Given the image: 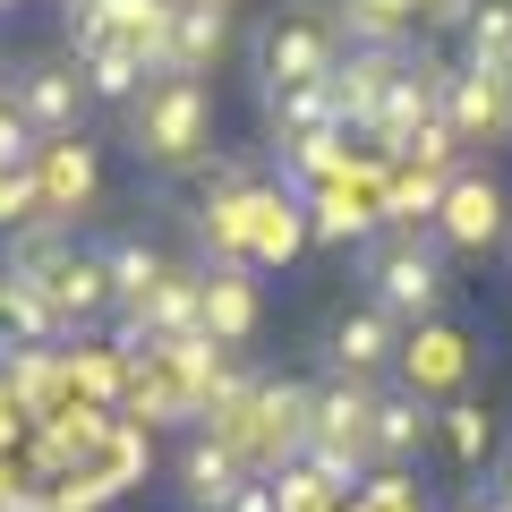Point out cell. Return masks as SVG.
<instances>
[{"label":"cell","instance_id":"cell-10","mask_svg":"<svg viewBox=\"0 0 512 512\" xmlns=\"http://www.w3.org/2000/svg\"><path fill=\"white\" fill-rule=\"evenodd\" d=\"M461 69L470 77H512V0H478L470 26H461Z\"/></svg>","mask_w":512,"mask_h":512},{"label":"cell","instance_id":"cell-3","mask_svg":"<svg viewBox=\"0 0 512 512\" xmlns=\"http://www.w3.org/2000/svg\"><path fill=\"white\" fill-rule=\"evenodd\" d=\"M9 94H18V120L35 128V137H77V120H86V77H77V60H18L9 69Z\"/></svg>","mask_w":512,"mask_h":512},{"label":"cell","instance_id":"cell-19","mask_svg":"<svg viewBox=\"0 0 512 512\" xmlns=\"http://www.w3.org/2000/svg\"><path fill=\"white\" fill-rule=\"evenodd\" d=\"M274 111H282V128H291V137L342 128V120H333V86H291V94H274Z\"/></svg>","mask_w":512,"mask_h":512},{"label":"cell","instance_id":"cell-15","mask_svg":"<svg viewBox=\"0 0 512 512\" xmlns=\"http://www.w3.org/2000/svg\"><path fill=\"white\" fill-rule=\"evenodd\" d=\"M248 325H256V299H248V282H239V274H214V282H205V342H248Z\"/></svg>","mask_w":512,"mask_h":512},{"label":"cell","instance_id":"cell-23","mask_svg":"<svg viewBox=\"0 0 512 512\" xmlns=\"http://www.w3.org/2000/svg\"><path fill=\"white\" fill-rule=\"evenodd\" d=\"M410 9H419L427 26H470V9H478V0H410Z\"/></svg>","mask_w":512,"mask_h":512},{"label":"cell","instance_id":"cell-2","mask_svg":"<svg viewBox=\"0 0 512 512\" xmlns=\"http://www.w3.org/2000/svg\"><path fill=\"white\" fill-rule=\"evenodd\" d=\"M367 282H376V299H367V308H384L393 325H402V316H410V325H427V316L444 308V265H436V248H427V239H410V231L376 256V274H367Z\"/></svg>","mask_w":512,"mask_h":512},{"label":"cell","instance_id":"cell-26","mask_svg":"<svg viewBox=\"0 0 512 512\" xmlns=\"http://www.w3.org/2000/svg\"><path fill=\"white\" fill-rule=\"evenodd\" d=\"M214 9H231V0H214Z\"/></svg>","mask_w":512,"mask_h":512},{"label":"cell","instance_id":"cell-25","mask_svg":"<svg viewBox=\"0 0 512 512\" xmlns=\"http://www.w3.org/2000/svg\"><path fill=\"white\" fill-rule=\"evenodd\" d=\"M504 111H512V77H504Z\"/></svg>","mask_w":512,"mask_h":512},{"label":"cell","instance_id":"cell-17","mask_svg":"<svg viewBox=\"0 0 512 512\" xmlns=\"http://www.w3.org/2000/svg\"><path fill=\"white\" fill-rule=\"evenodd\" d=\"M52 197H69V205L94 197V146H77V137L52 146V163H43V214H52Z\"/></svg>","mask_w":512,"mask_h":512},{"label":"cell","instance_id":"cell-20","mask_svg":"<svg viewBox=\"0 0 512 512\" xmlns=\"http://www.w3.org/2000/svg\"><path fill=\"white\" fill-rule=\"evenodd\" d=\"M35 214H43V180L26 163H9V171H0V231H26Z\"/></svg>","mask_w":512,"mask_h":512},{"label":"cell","instance_id":"cell-22","mask_svg":"<svg viewBox=\"0 0 512 512\" xmlns=\"http://www.w3.org/2000/svg\"><path fill=\"white\" fill-rule=\"evenodd\" d=\"M26 137H35V128H26L18 111H0V171H9V163H26V154H35V146H26Z\"/></svg>","mask_w":512,"mask_h":512},{"label":"cell","instance_id":"cell-5","mask_svg":"<svg viewBox=\"0 0 512 512\" xmlns=\"http://www.w3.org/2000/svg\"><path fill=\"white\" fill-rule=\"evenodd\" d=\"M325 359H333V376H359V384H376L384 367L402 359V325L384 308H350V316H333V333H325Z\"/></svg>","mask_w":512,"mask_h":512},{"label":"cell","instance_id":"cell-12","mask_svg":"<svg viewBox=\"0 0 512 512\" xmlns=\"http://www.w3.org/2000/svg\"><path fill=\"white\" fill-rule=\"evenodd\" d=\"M410 26H419L410 0H342V43L350 52H402Z\"/></svg>","mask_w":512,"mask_h":512},{"label":"cell","instance_id":"cell-9","mask_svg":"<svg viewBox=\"0 0 512 512\" xmlns=\"http://www.w3.org/2000/svg\"><path fill=\"white\" fill-rule=\"evenodd\" d=\"M427 427H436V410H427V393H376V419H367V461H402L427 444Z\"/></svg>","mask_w":512,"mask_h":512},{"label":"cell","instance_id":"cell-8","mask_svg":"<svg viewBox=\"0 0 512 512\" xmlns=\"http://www.w3.org/2000/svg\"><path fill=\"white\" fill-rule=\"evenodd\" d=\"M94 256H103L111 308H128V316H137V308H146V299H154V291H163V282H171L163 248H146V239H103V248H94Z\"/></svg>","mask_w":512,"mask_h":512},{"label":"cell","instance_id":"cell-24","mask_svg":"<svg viewBox=\"0 0 512 512\" xmlns=\"http://www.w3.org/2000/svg\"><path fill=\"white\" fill-rule=\"evenodd\" d=\"M495 512H512V461H504V478H495Z\"/></svg>","mask_w":512,"mask_h":512},{"label":"cell","instance_id":"cell-18","mask_svg":"<svg viewBox=\"0 0 512 512\" xmlns=\"http://www.w3.org/2000/svg\"><path fill=\"white\" fill-rule=\"evenodd\" d=\"M444 444H453V461H470V470H478V461L495 453V419L478 402H453V410H444Z\"/></svg>","mask_w":512,"mask_h":512},{"label":"cell","instance_id":"cell-16","mask_svg":"<svg viewBox=\"0 0 512 512\" xmlns=\"http://www.w3.org/2000/svg\"><path fill=\"white\" fill-rule=\"evenodd\" d=\"M436 205H444V171H427V163H410L402 180L384 188V205H376V214L393 222V231H410V222H436Z\"/></svg>","mask_w":512,"mask_h":512},{"label":"cell","instance_id":"cell-14","mask_svg":"<svg viewBox=\"0 0 512 512\" xmlns=\"http://www.w3.org/2000/svg\"><path fill=\"white\" fill-rule=\"evenodd\" d=\"M77 77H86V94H103V103H120V94H146V69H137V43H128V35L94 43V52L77 60Z\"/></svg>","mask_w":512,"mask_h":512},{"label":"cell","instance_id":"cell-13","mask_svg":"<svg viewBox=\"0 0 512 512\" xmlns=\"http://www.w3.org/2000/svg\"><path fill=\"white\" fill-rule=\"evenodd\" d=\"M444 128H453V137H495V128H512L504 86H495V77H470V69H461V77H453V94H444Z\"/></svg>","mask_w":512,"mask_h":512},{"label":"cell","instance_id":"cell-21","mask_svg":"<svg viewBox=\"0 0 512 512\" xmlns=\"http://www.w3.org/2000/svg\"><path fill=\"white\" fill-rule=\"evenodd\" d=\"M367 205H342V188H325V197H316V239H359L367 231Z\"/></svg>","mask_w":512,"mask_h":512},{"label":"cell","instance_id":"cell-4","mask_svg":"<svg viewBox=\"0 0 512 512\" xmlns=\"http://www.w3.org/2000/svg\"><path fill=\"white\" fill-rule=\"evenodd\" d=\"M333 35L325 26H308V18H291V26H274V35L256 43V94L274 103V94H291V86H325L333 77Z\"/></svg>","mask_w":512,"mask_h":512},{"label":"cell","instance_id":"cell-1","mask_svg":"<svg viewBox=\"0 0 512 512\" xmlns=\"http://www.w3.org/2000/svg\"><path fill=\"white\" fill-rule=\"evenodd\" d=\"M205 137H214V94H205V77H154L137 94V154L154 171L205 163Z\"/></svg>","mask_w":512,"mask_h":512},{"label":"cell","instance_id":"cell-11","mask_svg":"<svg viewBox=\"0 0 512 512\" xmlns=\"http://www.w3.org/2000/svg\"><path fill=\"white\" fill-rule=\"evenodd\" d=\"M461 359H470V350H461V333L436 325V316H427V325H410V342H402V376H410V393H436V384H453Z\"/></svg>","mask_w":512,"mask_h":512},{"label":"cell","instance_id":"cell-7","mask_svg":"<svg viewBox=\"0 0 512 512\" xmlns=\"http://www.w3.org/2000/svg\"><path fill=\"white\" fill-rule=\"evenodd\" d=\"M180 487H188V504H197V512H222L239 487H248V461L205 427V436H188V453H180Z\"/></svg>","mask_w":512,"mask_h":512},{"label":"cell","instance_id":"cell-6","mask_svg":"<svg viewBox=\"0 0 512 512\" xmlns=\"http://www.w3.org/2000/svg\"><path fill=\"white\" fill-rule=\"evenodd\" d=\"M436 231L453 248H495V231H504V188L487 171H453L444 180V205H436Z\"/></svg>","mask_w":512,"mask_h":512}]
</instances>
